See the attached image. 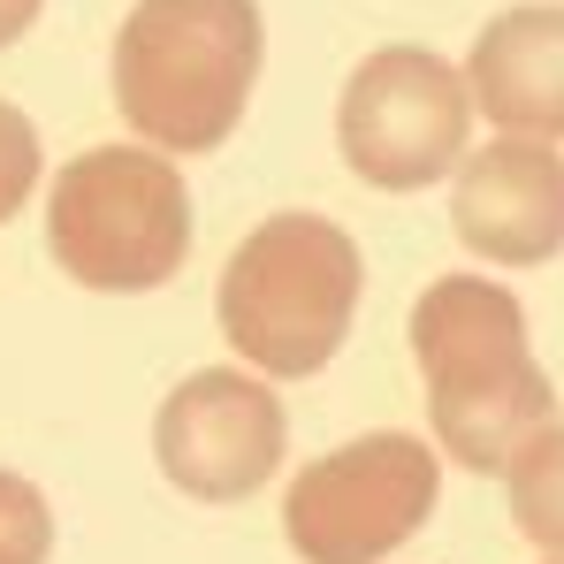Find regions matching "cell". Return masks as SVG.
<instances>
[{
	"mask_svg": "<svg viewBox=\"0 0 564 564\" xmlns=\"http://www.w3.org/2000/svg\"><path fill=\"white\" fill-rule=\"evenodd\" d=\"M412 359L427 381L435 451L466 473H503L542 420H557V389L527 344V305L503 282H427L412 305Z\"/></svg>",
	"mask_w": 564,
	"mask_h": 564,
	"instance_id": "1",
	"label": "cell"
},
{
	"mask_svg": "<svg viewBox=\"0 0 564 564\" xmlns=\"http://www.w3.org/2000/svg\"><path fill=\"white\" fill-rule=\"evenodd\" d=\"M268 62L260 0H138L115 31V107L153 153H214Z\"/></svg>",
	"mask_w": 564,
	"mask_h": 564,
	"instance_id": "2",
	"label": "cell"
},
{
	"mask_svg": "<svg viewBox=\"0 0 564 564\" xmlns=\"http://www.w3.org/2000/svg\"><path fill=\"white\" fill-rule=\"evenodd\" d=\"M359 290H367V260H359L351 229H336L321 214H275L229 252L214 313L245 367L305 381L344 351V336L359 321Z\"/></svg>",
	"mask_w": 564,
	"mask_h": 564,
	"instance_id": "3",
	"label": "cell"
},
{
	"mask_svg": "<svg viewBox=\"0 0 564 564\" xmlns=\"http://www.w3.org/2000/svg\"><path fill=\"white\" fill-rule=\"evenodd\" d=\"M46 252L85 290H161L191 260L184 169L153 145H93L62 161L46 198Z\"/></svg>",
	"mask_w": 564,
	"mask_h": 564,
	"instance_id": "4",
	"label": "cell"
},
{
	"mask_svg": "<svg viewBox=\"0 0 564 564\" xmlns=\"http://www.w3.org/2000/svg\"><path fill=\"white\" fill-rule=\"evenodd\" d=\"M443 496V458L420 435H359L297 466L282 496V534L305 564H381L404 550Z\"/></svg>",
	"mask_w": 564,
	"mask_h": 564,
	"instance_id": "5",
	"label": "cell"
},
{
	"mask_svg": "<svg viewBox=\"0 0 564 564\" xmlns=\"http://www.w3.org/2000/svg\"><path fill=\"white\" fill-rule=\"evenodd\" d=\"M473 99L466 77L427 46H381L336 99V145L375 191H427L466 161Z\"/></svg>",
	"mask_w": 564,
	"mask_h": 564,
	"instance_id": "6",
	"label": "cell"
},
{
	"mask_svg": "<svg viewBox=\"0 0 564 564\" xmlns=\"http://www.w3.org/2000/svg\"><path fill=\"white\" fill-rule=\"evenodd\" d=\"M282 443H290V420H282L275 389L237 367H198L153 412V458L198 503L260 496L282 466Z\"/></svg>",
	"mask_w": 564,
	"mask_h": 564,
	"instance_id": "7",
	"label": "cell"
},
{
	"mask_svg": "<svg viewBox=\"0 0 564 564\" xmlns=\"http://www.w3.org/2000/svg\"><path fill=\"white\" fill-rule=\"evenodd\" d=\"M451 229L488 268H542L564 252V153L542 138H496L451 169Z\"/></svg>",
	"mask_w": 564,
	"mask_h": 564,
	"instance_id": "8",
	"label": "cell"
},
{
	"mask_svg": "<svg viewBox=\"0 0 564 564\" xmlns=\"http://www.w3.org/2000/svg\"><path fill=\"white\" fill-rule=\"evenodd\" d=\"M466 99L503 138H564V8H503L466 54Z\"/></svg>",
	"mask_w": 564,
	"mask_h": 564,
	"instance_id": "9",
	"label": "cell"
},
{
	"mask_svg": "<svg viewBox=\"0 0 564 564\" xmlns=\"http://www.w3.org/2000/svg\"><path fill=\"white\" fill-rule=\"evenodd\" d=\"M503 496H511V527L564 557V420H542L511 458H503Z\"/></svg>",
	"mask_w": 564,
	"mask_h": 564,
	"instance_id": "10",
	"label": "cell"
},
{
	"mask_svg": "<svg viewBox=\"0 0 564 564\" xmlns=\"http://www.w3.org/2000/svg\"><path fill=\"white\" fill-rule=\"evenodd\" d=\"M54 557V503L0 466V564H46Z\"/></svg>",
	"mask_w": 564,
	"mask_h": 564,
	"instance_id": "11",
	"label": "cell"
},
{
	"mask_svg": "<svg viewBox=\"0 0 564 564\" xmlns=\"http://www.w3.org/2000/svg\"><path fill=\"white\" fill-rule=\"evenodd\" d=\"M31 184H39V130L15 99H0V221L31 198Z\"/></svg>",
	"mask_w": 564,
	"mask_h": 564,
	"instance_id": "12",
	"label": "cell"
},
{
	"mask_svg": "<svg viewBox=\"0 0 564 564\" xmlns=\"http://www.w3.org/2000/svg\"><path fill=\"white\" fill-rule=\"evenodd\" d=\"M39 8H46V0H0V46H15V39L39 23Z\"/></svg>",
	"mask_w": 564,
	"mask_h": 564,
	"instance_id": "13",
	"label": "cell"
},
{
	"mask_svg": "<svg viewBox=\"0 0 564 564\" xmlns=\"http://www.w3.org/2000/svg\"><path fill=\"white\" fill-rule=\"evenodd\" d=\"M550 564H564V557H550Z\"/></svg>",
	"mask_w": 564,
	"mask_h": 564,
	"instance_id": "14",
	"label": "cell"
}]
</instances>
